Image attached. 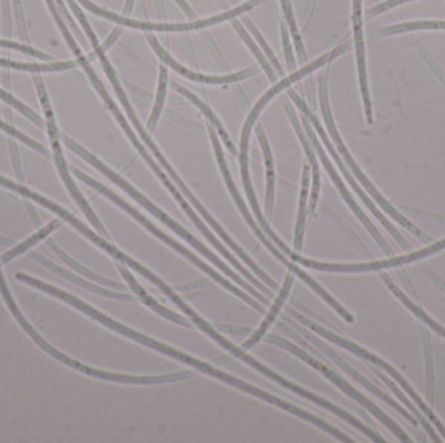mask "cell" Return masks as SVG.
Instances as JSON below:
<instances>
[{
	"instance_id": "cell-1",
	"label": "cell",
	"mask_w": 445,
	"mask_h": 443,
	"mask_svg": "<svg viewBox=\"0 0 445 443\" xmlns=\"http://www.w3.org/2000/svg\"><path fill=\"white\" fill-rule=\"evenodd\" d=\"M16 278H17L19 281H21V282H24V284H28L30 286L37 287L41 291H43V293H46V294L56 296V298H60L62 300H64L65 303L78 308V310L83 311L84 314L90 316V317H93L94 320H97L98 323L103 324L104 326L110 328V329L115 331V332L120 333L122 335H125V337H128V338H132V340H134V341L139 342L141 344L148 346L150 349L159 351L160 354H164V355H167V356H171V358L176 359V361H183V363H185V364H189V365H192L195 370H201L202 373H206V375H209V376H213L215 379H222L225 384H229V385H232L234 388H240L242 391H246V393H249V394L254 395V397L260 398V399H263V400H267L269 403L280 407V408H283V409H285V411H289V412L295 414V415L301 417V419H305L307 421H310V423L316 424V426H319L320 429H323L325 432L332 434L334 437H336V438L340 440V441H343V442H351V438H348V437H346L345 434L341 433L340 430L334 429V426H331L328 423H325L323 420L318 419L316 416L311 415V414H309V412L301 409V408H297L296 406H293V405H290V403H287V402L278 399V398L275 397V395H271V394L263 391V390H260V388H254V386H251L249 384L243 382L241 379H234L232 376L224 373L222 370L213 368V367L206 364L204 361L195 359V358H192V356H188L186 354H183V352H180V351L175 350V349L169 347V346L164 344V343H160V342L155 341V340H153V338H148L146 335L136 332V331L130 329L128 326H124V325H121L120 323L112 320L111 317H108V316L103 314L102 312L97 311L93 307L86 305L83 300L77 299L76 296H69L68 293H65V291L60 290V289L50 286V285H47V284L39 281V279L29 277V276L22 275V273H17Z\"/></svg>"
},
{
	"instance_id": "cell-2",
	"label": "cell",
	"mask_w": 445,
	"mask_h": 443,
	"mask_svg": "<svg viewBox=\"0 0 445 443\" xmlns=\"http://www.w3.org/2000/svg\"><path fill=\"white\" fill-rule=\"evenodd\" d=\"M62 140L64 142L65 146L69 148L71 151H73V152H76L77 155H80V157H83L84 160H86L87 163H90L92 166H95L99 172H102L103 175H107L113 184H116V185L121 187L125 193H128L130 196H133V198H134V199H136L141 205H143V207H145L148 211L153 213L155 217H158L160 222H163V224H166L168 228H171V229L175 231V233H177L180 237H183L184 240H188V242H189V243H190L195 249H198L199 252H202L206 258L210 259V260L213 261V264H215L218 268L222 269V272H224L228 277L234 279V281H236L239 285H241L246 291H249V293L255 296L257 299H260V302H262L263 305H269V299H267V298H264V296L260 294L258 291H255L250 285H248V284H246V282H245V281H243L239 275H236V273L233 272L232 269L229 268L228 266H225L220 259L218 258V256H215L213 252H211L210 249H207V247H204L202 243H199V240H195V237H193L192 234H189V233H188L184 228H181L176 222H174L172 219H169L166 213L163 212V211H160L158 207H155V205L151 203L150 201H148L143 195L139 194V191H137L133 186H130L127 181H124V180L121 178L120 175H118L115 173V172H112L111 169H110L108 166H104L102 161H99L97 157H93L90 152H87L85 148L81 147L80 145H77L74 140H72L71 138H68L66 136H63V137H62Z\"/></svg>"
},
{
	"instance_id": "cell-3",
	"label": "cell",
	"mask_w": 445,
	"mask_h": 443,
	"mask_svg": "<svg viewBox=\"0 0 445 443\" xmlns=\"http://www.w3.org/2000/svg\"><path fill=\"white\" fill-rule=\"evenodd\" d=\"M10 260H12L8 254L3 255L0 258V267L6 263H8ZM0 293L4 298L6 303L8 305L10 312L16 317V320L19 321L20 325L25 329V332L28 333L29 335L36 341L39 347H42L43 350L47 351L51 356H54L56 361H62L65 365L68 367H72L74 370H80L87 376H92V377H97V379H107V381H115V382H122V384H132V385H155V384H166V382H174V381H180V379H189L193 376L192 372L186 370V372H181V373H174V375H166V376H155V377H150V376H127V375H118V373H110V372H104V370H94L90 367H86L84 364L78 363V361H73L68 356H65L64 354H62L60 351L54 349L51 344H48L39 334H38L34 328L27 321V319L22 316V314L20 312L19 307L15 303L13 298L10 296V289L7 286L3 275H1V270H0Z\"/></svg>"
},
{
	"instance_id": "cell-4",
	"label": "cell",
	"mask_w": 445,
	"mask_h": 443,
	"mask_svg": "<svg viewBox=\"0 0 445 443\" xmlns=\"http://www.w3.org/2000/svg\"><path fill=\"white\" fill-rule=\"evenodd\" d=\"M346 50H349V45L337 47V48H334V51H331V52L325 54V55L322 56V57L316 59V61H313L311 64L305 65V66L301 68L299 71L293 72L290 75L283 78V80H281L280 82L276 83L275 86H272L269 92L260 98V102L255 104V107L251 110L250 115H249L248 120H246L245 125H243L241 134V143H240V166H241L242 182H243V186H245V190H246L248 199H249V202H250L251 208H253V211L255 213V216H257V219H258V222H260L262 229H267L269 225L267 224V222L264 220L262 212H260V204H258V201H257L255 194H254V190H253V186H251L250 175H249L248 151H249V139H250L251 128H253L254 122L257 121V117H258L260 112L264 108V106L271 101L272 96H275L278 92H281V90L285 89L287 86H290L292 83L299 81L301 78H304L307 74L313 73L316 69L327 64L328 61L334 60V57L341 55Z\"/></svg>"
},
{
	"instance_id": "cell-5",
	"label": "cell",
	"mask_w": 445,
	"mask_h": 443,
	"mask_svg": "<svg viewBox=\"0 0 445 443\" xmlns=\"http://www.w3.org/2000/svg\"><path fill=\"white\" fill-rule=\"evenodd\" d=\"M89 78L92 80L94 87L97 89V92H98V93H99V95L102 96V99L103 101H104V103L107 104L108 110H111L112 113H113V116H115V119H116V120H118V122L120 124L121 128H122V130L125 131V134L128 136V138L132 140L133 146H134V147H136V150L139 151V154L142 155V157H143V159L146 160V163H148V166H151V169H153V170H154V172L157 173V175H158L159 178H160V180L163 181V184L166 185V187H167L168 190H169V191L172 193V195H174V196L176 198V201L177 202H178V204H180V205L183 207V210H184V211L188 213V216H189V217H190V219L193 220V222H195V225H197V228H198L199 231L204 233V237H206L207 240H210V242L213 243V246H215L216 249H219V252H222V255H224V258L228 259V260H229V263H232L233 266H234V268L239 269V270L241 272L242 275H243L245 277L248 278V279H249L250 282H253V284H254L255 286L260 287L262 291H266V290H267V287H264V285H262L260 281H257L255 278L253 277L250 273H249V272H248L246 269L243 268L241 264H240V263H239V261H237L236 259L233 258L232 255H231V254H229V252H228L227 249L222 247V245L219 243V240H216V238L213 237V234H211V231L207 229V226H206L204 222H201V219H199V217H198V216L195 215V211L192 210V207H190L189 204L186 203L185 201L183 199V196H181V194H180V193L177 191L176 187L172 185V182H171V181L168 180L167 175L163 173V170H162V169L159 168L158 164H157V163H155V161H154V160L151 159V157H150V154H148V151H146V148L143 147V146H142V145L139 143V139H137V137H136V134L133 133V130L130 129L129 124L127 122V120L124 119V116L121 115L120 110L118 108V106H116V104H115V102L112 101L111 96L108 95V93H107V90L104 89L102 81H101V80L98 78V75H97V73L94 72V74H90V75H89Z\"/></svg>"
},
{
	"instance_id": "cell-6",
	"label": "cell",
	"mask_w": 445,
	"mask_h": 443,
	"mask_svg": "<svg viewBox=\"0 0 445 443\" xmlns=\"http://www.w3.org/2000/svg\"><path fill=\"white\" fill-rule=\"evenodd\" d=\"M207 128H209V134H210V138H211L213 148H215V154H216V159H218V163H219V166H220L222 177H224V180H225V182H227V186H228V190H229V193L232 195L234 202L239 205V210L241 211L242 216L245 217V220L250 225L253 231H254V233L257 234V237L262 240V243L275 255V258L278 259V260H280L284 266H287L288 268L290 269L292 272H295L298 277L302 278V281H305L309 286L311 287L313 290H316V293L322 296L325 302L331 305L334 310H336L339 314H341L348 323H353L354 319H353L352 314H349L345 308H343L341 305H339V303L334 300V298L330 296L323 287L320 286V285H318L316 281H314L313 278L310 277L307 273H305L304 270H301V269L298 268L295 264H292V263L266 238V235H264V233L262 231V229H260V228L257 226V224H255V222H254L253 217H251L250 212L248 211L246 205H245L243 201H242L241 195H240L237 187H236L234 182H233L232 177H231V173H229V169H228L227 163H225V159H224V154H222V146H220V142H219V138H218L216 130H215V128H213L210 122H207Z\"/></svg>"
},
{
	"instance_id": "cell-7",
	"label": "cell",
	"mask_w": 445,
	"mask_h": 443,
	"mask_svg": "<svg viewBox=\"0 0 445 443\" xmlns=\"http://www.w3.org/2000/svg\"><path fill=\"white\" fill-rule=\"evenodd\" d=\"M72 169V173H73L78 180H81L83 182H85L86 185L92 186L93 189H95L97 191H99V193H102L103 195H106L108 199H111L113 203L118 204L119 207H121L124 211H127V212L132 215L137 222H141L148 231H151L154 235H157L159 240H163L164 243H167L168 246H171L172 249H176L177 252H180L181 255H184L185 258L189 259L195 266H197L198 268L202 269L204 272H206L209 276H211L213 277V281H218L220 285L225 287V289H228L229 291H232L233 294H236V296H239V298H241L242 300H245L248 305H250L251 307H254L257 311H260V312H263V307L262 305H258L251 296H248V294H245L243 291H241L240 289H237L236 286H233L232 284L229 282V281H227L225 278H222L219 273H216L213 269L210 268L206 263H204L202 260L199 258H197L195 254H192L189 249H185L184 246H181V245H178L176 240H172L171 237H168L167 234H164L163 231H159L158 228L154 225V224H151V222H148V219L145 217V216H142L141 213L137 211V210H134L132 205L127 203V202H124L121 198H119L118 195L115 194V193H112L111 190H108L106 186H103L102 184H99V182H97L93 178H90L89 175H84L83 172H80L78 169H76V168H71Z\"/></svg>"
},
{
	"instance_id": "cell-8",
	"label": "cell",
	"mask_w": 445,
	"mask_h": 443,
	"mask_svg": "<svg viewBox=\"0 0 445 443\" xmlns=\"http://www.w3.org/2000/svg\"><path fill=\"white\" fill-rule=\"evenodd\" d=\"M33 80H34L36 87H37L39 102H41V106H42L43 112H45L47 133H48V137H50V140H51V146H52V151H54V160H55V164L56 166H57L59 173H60V177H62V180L64 181L65 186H66L69 194L72 195V198L76 201V203L78 204V207L84 211L85 216L89 219V222L93 224L94 228L99 231L102 235H104L106 238H108V234H107V231L104 229V226H103L101 222L98 220V217L95 216L93 210L90 208V205L85 201L84 196L80 193V190L76 187L73 181H72V178H71V175H69V170H68V166H66L64 157H63V152H62V147H60V136H59V130H57V126H56L54 112H52V108H51L50 99H48V96H47V92L46 89H45V85H43V80H42V77H39V75H34Z\"/></svg>"
},
{
	"instance_id": "cell-9",
	"label": "cell",
	"mask_w": 445,
	"mask_h": 443,
	"mask_svg": "<svg viewBox=\"0 0 445 443\" xmlns=\"http://www.w3.org/2000/svg\"><path fill=\"white\" fill-rule=\"evenodd\" d=\"M319 99H320V107H322V113H323V117H325L327 129L330 130V133H331V136H332V138H334L336 146L339 148V151L343 154V157H345L346 163H348L349 166L352 168L354 175L358 177V180L361 181L363 186H365V187L370 191V194L376 199V202L381 204V208H384V210H386L387 212L390 213V216H392L393 219H396V220H397L402 226L408 228L409 231L416 233V234L419 235V237H423V234H422L421 231H418L417 228H416L411 222H409L405 217H402V216H401V215H400L395 208H392V207H390V204L388 203L387 201H384V198H383V196L376 191V189H375L374 186L371 185L370 181L366 178V175L362 173L361 169H360V168L357 166V164L354 163V160H353L352 157H351V154L348 152V150L345 147L343 140H341L340 136H339V133H337V130H336L334 119H332V113H331V110H330V103H328V90H327V73L322 74V75L319 77Z\"/></svg>"
},
{
	"instance_id": "cell-10",
	"label": "cell",
	"mask_w": 445,
	"mask_h": 443,
	"mask_svg": "<svg viewBox=\"0 0 445 443\" xmlns=\"http://www.w3.org/2000/svg\"><path fill=\"white\" fill-rule=\"evenodd\" d=\"M266 342H269L271 344H276L278 347H281V349H284V350L290 351L293 355H296L298 356L299 359H302L304 361H306L309 365H311L313 368H316V370H319L320 373H323L327 379H331L332 382H334L339 388L343 390L344 393H346L348 395H351V397L354 398L357 402H360L362 406L366 407V408H369L371 412L374 414V415L376 416L381 421H383L384 424L388 425L390 429L395 432V433L399 435L400 438L402 440V441H408V437H407V434H404V432L399 429V426L395 424L390 419H388L387 416L384 415L383 412H381L379 408H376V407L374 406L372 403H371L370 400H367L366 398L361 395L357 390H354V388L348 384V382H345L341 377H339L336 373H334L332 370H330V368H327L325 364H322V363H319V361H316L314 358H311L309 354H307L306 351L301 350L299 347H297L295 343H290V342L285 341V340H283V338H280V337H275V335H269L266 338Z\"/></svg>"
},
{
	"instance_id": "cell-11",
	"label": "cell",
	"mask_w": 445,
	"mask_h": 443,
	"mask_svg": "<svg viewBox=\"0 0 445 443\" xmlns=\"http://www.w3.org/2000/svg\"><path fill=\"white\" fill-rule=\"evenodd\" d=\"M290 314H293L296 319H298L301 323L304 324V325H306L309 326L310 329H313L314 332L318 333L319 335H322V337H325L327 338L328 341H332L336 343V344H339V346H341L344 349H346V350L352 351L353 354H355V355H358V356H362V358H365V359H367V361H370L371 363H374V364H376V365H379L381 368H384V370H387L388 373H390V376H393L395 379H397L400 384L404 386V388L408 390L409 394L411 395L413 399H416V402L418 403V406L421 407L422 409H423V412L427 414V416L437 425V428H442V424L437 421V419H436L435 416L432 415V412L427 408V406L423 405V402L418 398L417 394L410 388L408 384L404 381V379L400 377L399 373L396 372V370H392L390 365L386 363V361H381L379 358H376V356H374L370 352H367L366 350H363L361 347H358L357 344H354L352 342L346 341V340H344L341 337H339V335H336L334 333L328 332L325 328H322L320 325H318V324L313 323V321H310V320H307L306 317H304V316H301V314H297L296 311H290Z\"/></svg>"
},
{
	"instance_id": "cell-12",
	"label": "cell",
	"mask_w": 445,
	"mask_h": 443,
	"mask_svg": "<svg viewBox=\"0 0 445 443\" xmlns=\"http://www.w3.org/2000/svg\"><path fill=\"white\" fill-rule=\"evenodd\" d=\"M289 96H290V98L293 99V102L296 103L297 107H298V108H299L301 111L304 112V115L306 116L307 119L313 122V125L316 126V131L319 133L320 138H322V140L325 142V146H327V148H328V151H330V152H331V155L334 157V161L337 163V166H339V168L341 169V172H343L344 175H345V178H346V180L349 181V184L353 186V189L355 190V193L361 196L362 201H363V202H365V204H366V205H367V207L370 208L371 211H372V213H374V215H375V216H376V217H378V219L381 220V224H383V225H384V226H386V228H387V229H388V231L392 233V235H395V237L397 238V240H399L400 243H401V245H402L404 247H405V246L408 247L407 242L401 238V235H400L399 233H397V231H395V229L392 228V225H390V222H387V220H386V219H384V217L381 216V213L379 212V211H378L376 208H375V205L371 203L370 199H369V198L366 196V194H365V193L362 191L361 187L355 184V181L353 180L352 175H351V173H349V172L346 170V168H345V166H344V163L343 161H341V159H340V157L337 155V152L334 151L332 143L330 142V139L327 138V134H325V130H323V128H322V125L319 124V121H318V119H316V115H314V113H313V111H311V110H310V108L307 107L306 103L304 102V101H302V99L299 98V95H297L295 90H289Z\"/></svg>"
},
{
	"instance_id": "cell-13",
	"label": "cell",
	"mask_w": 445,
	"mask_h": 443,
	"mask_svg": "<svg viewBox=\"0 0 445 443\" xmlns=\"http://www.w3.org/2000/svg\"><path fill=\"white\" fill-rule=\"evenodd\" d=\"M445 247V240L437 242L435 245L430 246L425 249H421L418 252L409 254L407 256H401V258L390 259V260H384V261H378V263H369V264H353V266H341V264H325V263H318L314 260H307V268H314L316 270H322V272H340V273H351V272H369V270H379L381 268H388V267H395L400 264H405L410 263L414 260L428 256L431 254H434L436 251H440Z\"/></svg>"
},
{
	"instance_id": "cell-14",
	"label": "cell",
	"mask_w": 445,
	"mask_h": 443,
	"mask_svg": "<svg viewBox=\"0 0 445 443\" xmlns=\"http://www.w3.org/2000/svg\"><path fill=\"white\" fill-rule=\"evenodd\" d=\"M302 124H304V126L306 128L307 134H309V138L311 140V143H313V146L316 147V151H318V154H319V157H320V160H322V163H323V166H325V170L330 173L331 175V178L334 180V185L337 186V189L340 190V193L343 195L344 199H345V202L349 204V207L352 208L353 212L355 213L357 216H358V219L363 222V225L370 231L371 234L375 237V240L379 242V245L381 246V249H386V252L387 254H390V249L388 247V245L386 243V240L381 238V234L378 233V231L375 229V226L371 224L370 220L365 216V213L362 212L361 210H360V207L355 204V202L353 201L352 195L349 194V191L345 189V186H344L343 181L340 180V177L337 175L336 173V170L334 169V166L331 164V161L328 160V157L325 154V151H323V148L320 146V143H319V140L316 139V134H314V131H313V128L310 126V124H309V119H307L306 116H304L302 117Z\"/></svg>"
},
{
	"instance_id": "cell-15",
	"label": "cell",
	"mask_w": 445,
	"mask_h": 443,
	"mask_svg": "<svg viewBox=\"0 0 445 443\" xmlns=\"http://www.w3.org/2000/svg\"><path fill=\"white\" fill-rule=\"evenodd\" d=\"M148 43L151 45V47L154 48V51L158 54L159 59L164 63V64L169 65L175 72L184 75L189 80H193L195 82L202 83H213V85H222V83H231L236 82V81H241L243 78H248L253 74L255 73L257 71L249 68V69H245L241 71L239 73L227 74V75H206V74L198 73V72H193V71H189L186 69L185 66L177 63L176 60L174 57H171V55L168 54L167 51H164V48L159 45L158 39L154 37L153 34H148Z\"/></svg>"
},
{
	"instance_id": "cell-16",
	"label": "cell",
	"mask_w": 445,
	"mask_h": 443,
	"mask_svg": "<svg viewBox=\"0 0 445 443\" xmlns=\"http://www.w3.org/2000/svg\"><path fill=\"white\" fill-rule=\"evenodd\" d=\"M353 29H354V42L357 50V63L361 83L362 99L365 104V111L367 122H372V108H371L370 93L366 73V59H365V42L362 30V0H353Z\"/></svg>"
},
{
	"instance_id": "cell-17",
	"label": "cell",
	"mask_w": 445,
	"mask_h": 443,
	"mask_svg": "<svg viewBox=\"0 0 445 443\" xmlns=\"http://www.w3.org/2000/svg\"><path fill=\"white\" fill-rule=\"evenodd\" d=\"M293 282H295V276H293L292 273H288L285 281H284V284H283V286L280 289L278 296H276V299H275V303L271 307L269 314H267V316L264 317V320L260 324V328H258L255 332L253 333V335H251L248 341L242 344V349H243V350H250L251 347H253L255 343H258V342L263 338L264 333L269 331V328L272 325V323H275V319L278 317L281 307L285 303L288 296H289V291H290V289L293 286Z\"/></svg>"
},
{
	"instance_id": "cell-18",
	"label": "cell",
	"mask_w": 445,
	"mask_h": 443,
	"mask_svg": "<svg viewBox=\"0 0 445 443\" xmlns=\"http://www.w3.org/2000/svg\"><path fill=\"white\" fill-rule=\"evenodd\" d=\"M29 258L34 259L39 264H42L43 267H46V268L50 269V270H52L56 275L66 278V279L72 281L76 285L84 287V289H87V290L93 291L95 294H99V296H106V298H112V299L125 300V302H134V300H136L133 296H125V294H120V293H115V291H110V290H106V289H102V287L95 286L93 284H89L87 281H84L83 278L77 277V276H74L72 273L66 272L64 269L57 267L54 263H51L50 260H47L46 258L41 256L37 252H30V254H29Z\"/></svg>"
},
{
	"instance_id": "cell-19",
	"label": "cell",
	"mask_w": 445,
	"mask_h": 443,
	"mask_svg": "<svg viewBox=\"0 0 445 443\" xmlns=\"http://www.w3.org/2000/svg\"><path fill=\"white\" fill-rule=\"evenodd\" d=\"M118 269L120 270L122 277L125 278V281L128 282L130 289L141 298V300H142L145 305H148L150 308H153L157 314L163 316V317H166L167 320H171L172 323H176L178 324V325H184L186 328H190V324L188 323L184 317L171 312L166 307L159 305L158 302H155L151 296H148V293L143 290V287L141 286L139 282L134 279V277L132 276V273H130L129 270L127 269V267H125L121 261L120 263H118Z\"/></svg>"
},
{
	"instance_id": "cell-20",
	"label": "cell",
	"mask_w": 445,
	"mask_h": 443,
	"mask_svg": "<svg viewBox=\"0 0 445 443\" xmlns=\"http://www.w3.org/2000/svg\"><path fill=\"white\" fill-rule=\"evenodd\" d=\"M0 185L10 189L12 191L19 193V194L22 195L24 198H28V199L30 198L31 201H36L37 203L45 205L50 211H52V212H55L56 215H59L63 220L69 222V224H72L76 229H78V228L81 226V224H83L80 220H77L73 215H71L68 211H65L63 207H60V205H57V204L54 203V202L48 201V199H46V198L42 196V195L33 193L31 190H29L28 187H25V186L17 185V184L12 182L8 178H6V177H3V175H0Z\"/></svg>"
},
{
	"instance_id": "cell-21",
	"label": "cell",
	"mask_w": 445,
	"mask_h": 443,
	"mask_svg": "<svg viewBox=\"0 0 445 443\" xmlns=\"http://www.w3.org/2000/svg\"><path fill=\"white\" fill-rule=\"evenodd\" d=\"M310 181H311V166L305 163L302 170V184L299 193V208L297 216L296 231H295V249L299 251L304 242L305 226H306L307 202H309V191H310Z\"/></svg>"
},
{
	"instance_id": "cell-22",
	"label": "cell",
	"mask_w": 445,
	"mask_h": 443,
	"mask_svg": "<svg viewBox=\"0 0 445 443\" xmlns=\"http://www.w3.org/2000/svg\"><path fill=\"white\" fill-rule=\"evenodd\" d=\"M257 137L260 139L262 151L264 155V161L267 166V191H266V213L267 216L272 215L274 210V199H275V166H274V159L271 154V148H269V140L263 131L262 125L257 126Z\"/></svg>"
},
{
	"instance_id": "cell-23",
	"label": "cell",
	"mask_w": 445,
	"mask_h": 443,
	"mask_svg": "<svg viewBox=\"0 0 445 443\" xmlns=\"http://www.w3.org/2000/svg\"><path fill=\"white\" fill-rule=\"evenodd\" d=\"M172 87L178 92L180 94H183L184 96H185L186 99H189L190 102L195 103V106L201 110V111L204 112V116H206V119L209 120V122L213 125L215 130H218L219 131V134H220V137H222V140H224V143L227 145V147L228 150L232 152V154H236L237 151H236V148L233 146L232 142H231V139L228 137V134H227V131L225 129L222 128V122L219 121V119L215 116V113H213L204 102H201L197 96H195V94L190 93V92H188L186 89L184 87H181L180 85H177L176 82H172Z\"/></svg>"
},
{
	"instance_id": "cell-24",
	"label": "cell",
	"mask_w": 445,
	"mask_h": 443,
	"mask_svg": "<svg viewBox=\"0 0 445 443\" xmlns=\"http://www.w3.org/2000/svg\"><path fill=\"white\" fill-rule=\"evenodd\" d=\"M78 65L76 61H57V63H48V64H30V63H19L8 59H0V66L3 68H12L17 71H27L33 73L39 72H59V71H66V69H73Z\"/></svg>"
},
{
	"instance_id": "cell-25",
	"label": "cell",
	"mask_w": 445,
	"mask_h": 443,
	"mask_svg": "<svg viewBox=\"0 0 445 443\" xmlns=\"http://www.w3.org/2000/svg\"><path fill=\"white\" fill-rule=\"evenodd\" d=\"M46 243L47 246H48L50 249H52L59 258L62 259L64 263H66L71 268L74 269V270H77L78 273H81V275H84L86 277L93 279L95 282L103 284V285H106V286H111L113 287V289H118V290H125V289H127V286H125V285H122V284H118V282H113V281H110V279H106V278L101 277V276L95 275L93 272H90L89 269L85 268L83 266H80L78 263H76V261H74L73 259L69 258V256L65 254L64 251L56 245L54 240H47Z\"/></svg>"
},
{
	"instance_id": "cell-26",
	"label": "cell",
	"mask_w": 445,
	"mask_h": 443,
	"mask_svg": "<svg viewBox=\"0 0 445 443\" xmlns=\"http://www.w3.org/2000/svg\"><path fill=\"white\" fill-rule=\"evenodd\" d=\"M167 85V66H166V64H164V63H162V64L159 65L158 92H157V96H155V103H154V108H153V112H151L150 120L148 121V130L155 129V126H157V124H158L159 117H160V115H162V110H163L164 101H166Z\"/></svg>"
},
{
	"instance_id": "cell-27",
	"label": "cell",
	"mask_w": 445,
	"mask_h": 443,
	"mask_svg": "<svg viewBox=\"0 0 445 443\" xmlns=\"http://www.w3.org/2000/svg\"><path fill=\"white\" fill-rule=\"evenodd\" d=\"M233 28L237 30V33L240 34V37L243 39V42L248 45V47L250 48L251 52L254 54V56L258 59V61H260V64L262 65V68L264 69V72L267 73L269 75V81L271 82H275V80H276V73H275V71H274V68H272V65L269 61V59L264 56V54L262 52V50H260L258 45L253 41V38L249 36V33L243 29V27L241 25V22L240 21H237V20H234L232 21Z\"/></svg>"
},
{
	"instance_id": "cell-28",
	"label": "cell",
	"mask_w": 445,
	"mask_h": 443,
	"mask_svg": "<svg viewBox=\"0 0 445 443\" xmlns=\"http://www.w3.org/2000/svg\"><path fill=\"white\" fill-rule=\"evenodd\" d=\"M423 29H445V21H416V22H405L400 25H393L388 28L378 30L374 36L375 37H386L392 34L407 33L413 30H423Z\"/></svg>"
},
{
	"instance_id": "cell-29",
	"label": "cell",
	"mask_w": 445,
	"mask_h": 443,
	"mask_svg": "<svg viewBox=\"0 0 445 443\" xmlns=\"http://www.w3.org/2000/svg\"><path fill=\"white\" fill-rule=\"evenodd\" d=\"M280 3H281V7H283V12H284V15H285V19H287L289 29H290V33H292L293 39H295V43H296L298 59H299L301 63H305V61H306V51H305V48H304L302 41H301V37H299V33H298V29H297L296 19H295L293 12H292L290 1H289V0H280Z\"/></svg>"
},
{
	"instance_id": "cell-30",
	"label": "cell",
	"mask_w": 445,
	"mask_h": 443,
	"mask_svg": "<svg viewBox=\"0 0 445 443\" xmlns=\"http://www.w3.org/2000/svg\"><path fill=\"white\" fill-rule=\"evenodd\" d=\"M0 99L4 101L7 104H10V107H15L17 111L21 112L25 117H28L29 120L33 121L39 128H45L46 126V122L43 121L42 117H39L36 112L31 111L25 104H22L15 96H12L10 93L4 92L3 89H0Z\"/></svg>"
},
{
	"instance_id": "cell-31",
	"label": "cell",
	"mask_w": 445,
	"mask_h": 443,
	"mask_svg": "<svg viewBox=\"0 0 445 443\" xmlns=\"http://www.w3.org/2000/svg\"><path fill=\"white\" fill-rule=\"evenodd\" d=\"M243 22H245V25H246V28L250 30L251 34L254 36V38L257 39V42L260 43V48L264 51V55L266 57L269 59V63L271 65L276 69V72H278L280 75L284 73L283 72V68H281V65L278 64V59H276V56L275 54L272 52V50L269 48V45H267V42L264 41V38L262 37V34L260 33V30L257 29V27L251 22L250 20L248 19V17H243Z\"/></svg>"
},
{
	"instance_id": "cell-32",
	"label": "cell",
	"mask_w": 445,
	"mask_h": 443,
	"mask_svg": "<svg viewBox=\"0 0 445 443\" xmlns=\"http://www.w3.org/2000/svg\"><path fill=\"white\" fill-rule=\"evenodd\" d=\"M0 129L4 130L6 133H8L10 137L20 139L22 143H25V145L29 146V147L36 150V151L39 152V154H42V155H45V157H50V152L47 151L46 148L43 147L42 145H39V143L36 142V140L29 138L28 136H25V134H22V133H20L19 130H16L13 128V125H12V124H8V122H4V121L0 120Z\"/></svg>"
},
{
	"instance_id": "cell-33",
	"label": "cell",
	"mask_w": 445,
	"mask_h": 443,
	"mask_svg": "<svg viewBox=\"0 0 445 443\" xmlns=\"http://www.w3.org/2000/svg\"><path fill=\"white\" fill-rule=\"evenodd\" d=\"M383 278H384V279L387 281V284H388V286L392 289V291H393L395 294H397V296H400V299H401V300L404 302V305H408V307H410V308L413 310V312H414V314H418V316H419L421 319H423V320H425V323L428 324V325H430V326H431L432 329H435L436 332L440 333L442 335H444L445 337V329H443V328H440V326H439L437 324L434 323V321H432V320H431V319H430L428 316H426V314H423V312H422V311H421V310L418 308L417 305H413V303H411V302L409 300L407 296H404L402 293H400L399 289H397V287L395 286V285H393V284L390 282V278L387 277L386 275L383 276Z\"/></svg>"
},
{
	"instance_id": "cell-34",
	"label": "cell",
	"mask_w": 445,
	"mask_h": 443,
	"mask_svg": "<svg viewBox=\"0 0 445 443\" xmlns=\"http://www.w3.org/2000/svg\"><path fill=\"white\" fill-rule=\"evenodd\" d=\"M309 163L311 166V173H313V186H311V198H310V205H309V212L313 215L316 211V203H318V196H319V187H320V175H319V166L316 163V155L307 157Z\"/></svg>"
},
{
	"instance_id": "cell-35",
	"label": "cell",
	"mask_w": 445,
	"mask_h": 443,
	"mask_svg": "<svg viewBox=\"0 0 445 443\" xmlns=\"http://www.w3.org/2000/svg\"><path fill=\"white\" fill-rule=\"evenodd\" d=\"M0 47L10 48V50H15V51H20V52H24V54H27V55L34 56V57H37V59L45 60V61H52L51 55H47L45 52H41V51H38V50L29 46V45H20V43L12 42V41L0 39Z\"/></svg>"
},
{
	"instance_id": "cell-36",
	"label": "cell",
	"mask_w": 445,
	"mask_h": 443,
	"mask_svg": "<svg viewBox=\"0 0 445 443\" xmlns=\"http://www.w3.org/2000/svg\"><path fill=\"white\" fill-rule=\"evenodd\" d=\"M12 7L15 12V20H16V27L19 31L20 39L24 41L25 43H29L28 29H27V21L24 15V8L21 0H12Z\"/></svg>"
},
{
	"instance_id": "cell-37",
	"label": "cell",
	"mask_w": 445,
	"mask_h": 443,
	"mask_svg": "<svg viewBox=\"0 0 445 443\" xmlns=\"http://www.w3.org/2000/svg\"><path fill=\"white\" fill-rule=\"evenodd\" d=\"M281 39H283V46H284V52H285V60H287L288 71L289 72H295L296 71V61H295V55H293V51H292V46H290V41H289V34H288L287 28H285V24L281 22Z\"/></svg>"
},
{
	"instance_id": "cell-38",
	"label": "cell",
	"mask_w": 445,
	"mask_h": 443,
	"mask_svg": "<svg viewBox=\"0 0 445 443\" xmlns=\"http://www.w3.org/2000/svg\"><path fill=\"white\" fill-rule=\"evenodd\" d=\"M376 373H378V375H379V377H381V379H384V381H386V382H387V384H388V386H390V388H392V390H393V391H395V393H396V394H397V397L401 398V399H402V402H404V403H407V405H408L409 408H411V409H413V412H414V414H416V415L418 416V419H419V420H421V421H422V424L425 425V428H426L427 432H428V433L431 434V435H432V437H434V440H436L435 433H434V432H432V429H431V428H430V426H428V424H427V423H426V420H425V419H423V416H421V415H419V414H418L417 409H416V408H414V407L411 406V405H410V403H409L408 399H407V398H405V397H404V395H402V393H401V391H400L399 388H396V386H395V384H392V382H390V379H387V377H386V376H384V375H381V372H376Z\"/></svg>"
},
{
	"instance_id": "cell-39",
	"label": "cell",
	"mask_w": 445,
	"mask_h": 443,
	"mask_svg": "<svg viewBox=\"0 0 445 443\" xmlns=\"http://www.w3.org/2000/svg\"><path fill=\"white\" fill-rule=\"evenodd\" d=\"M10 152L16 178L19 180L20 182H24V175H22V168H21V161H20L19 150H17V145H16V142H15L13 138H10Z\"/></svg>"
},
{
	"instance_id": "cell-40",
	"label": "cell",
	"mask_w": 445,
	"mask_h": 443,
	"mask_svg": "<svg viewBox=\"0 0 445 443\" xmlns=\"http://www.w3.org/2000/svg\"><path fill=\"white\" fill-rule=\"evenodd\" d=\"M1 10H3V34L4 37L10 38L12 36L10 0H1Z\"/></svg>"
},
{
	"instance_id": "cell-41",
	"label": "cell",
	"mask_w": 445,
	"mask_h": 443,
	"mask_svg": "<svg viewBox=\"0 0 445 443\" xmlns=\"http://www.w3.org/2000/svg\"><path fill=\"white\" fill-rule=\"evenodd\" d=\"M408 1H411V0H387V1L381 3L379 6H376V7H374V8L367 10V17L376 16V15H379V13H383V12H386V10H390V8H393V7H397L400 4L408 3Z\"/></svg>"
},
{
	"instance_id": "cell-42",
	"label": "cell",
	"mask_w": 445,
	"mask_h": 443,
	"mask_svg": "<svg viewBox=\"0 0 445 443\" xmlns=\"http://www.w3.org/2000/svg\"><path fill=\"white\" fill-rule=\"evenodd\" d=\"M122 33V28H116L111 33V36L106 39V42L103 43L102 48L104 51H107L108 48H111L112 45L116 42V39L120 37V34Z\"/></svg>"
},
{
	"instance_id": "cell-43",
	"label": "cell",
	"mask_w": 445,
	"mask_h": 443,
	"mask_svg": "<svg viewBox=\"0 0 445 443\" xmlns=\"http://www.w3.org/2000/svg\"><path fill=\"white\" fill-rule=\"evenodd\" d=\"M24 203H25V207H27L29 215H30V219L33 220L34 225H36V226H41V219H39V216H38V213L37 211H36V208H34V205L29 202L28 198L24 201Z\"/></svg>"
},
{
	"instance_id": "cell-44",
	"label": "cell",
	"mask_w": 445,
	"mask_h": 443,
	"mask_svg": "<svg viewBox=\"0 0 445 443\" xmlns=\"http://www.w3.org/2000/svg\"><path fill=\"white\" fill-rule=\"evenodd\" d=\"M176 3L183 10H185V13L189 17H195V12L189 7V4L186 3L185 0H176Z\"/></svg>"
},
{
	"instance_id": "cell-45",
	"label": "cell",
	"mask_w": 445,
	"mask_h": 443,
	"mask_svg": "<svg viewBox=\"0 0 445 443\" xmlns=\"http://www.w3.org/2000/svg\"><path fill=\"white\" fill-rule=\"evenodd\" d=\"M3 85H4L6 89H8L10 86V72L7 69L3 71Z\"/></svg>"
},
{
	"instance_id": "cell-46",
	"label": "cell",
	"mask_w": 445,
	"mask_h": 443,
	"mask_svg": "<svg viewBox=\"0 0 445 443\" xmlns=\"http://www.w3.org/2000/svg\"><path fill=\"white\" fill-rule=\"evenodd\" d=\"M133 4H134V0H127L125 3V8H124V13L125 15H129L132 10H133Z\"/></svg>"
},
{
	"instance_id": "cell-47",
	"label": "cell",
	"mask_w": 445,
	"mask_h": 443,
	"mask_svg": "<svg viewBox=\"0 0 445 443\" xmlns=\"http://www.w3.org/2000/svg\"><path fill=\"white\" fill-rule=\"evenodd\" d=\"M4 113H6V116H7V120L10 121V124L13 122V119H12V112L10 111V108L7 107V108H4Z\"/></svg>"
}]
</instances>
